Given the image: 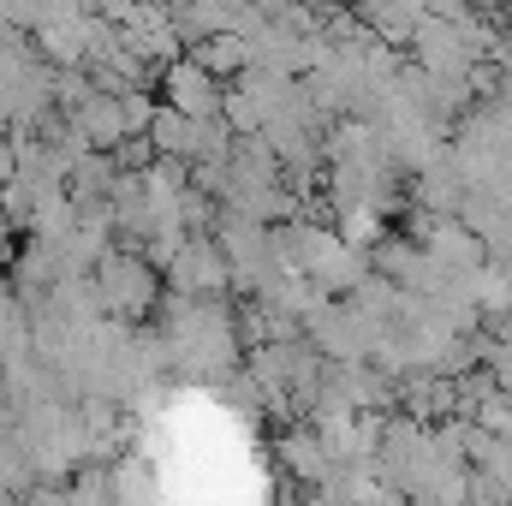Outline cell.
<instances>
[{"mask_svg":"<svg viewBox=\"0 0 512 506\" xmlns=\"http://www.w3.org/2000/svg\"><path fill=\"white\" fill-rule=\"evenodd\" d=\"M149 292H155V280L137 256H108L102 262V304L131 310V304H149Z\"/></svg>","mask_w":512,"mask_h":506,"instance_id":"7a4b0ae2","label":"cell"},{"mask_svg":"<svg viewBox=\"0 0 512 506\" xmlns=\"http://www.w3.org/2000/svg\"><path fill=\"white\" fill-rule=\"evenodd\" d=\"M167 108L203 120V114H221V90L209 84V72H203L197 60H179V66L167 72Z\"/></svg>","mask_w":512,"mask_h":506,"instance_id":"6da1fadb","label":"cell"}]
</instances>
